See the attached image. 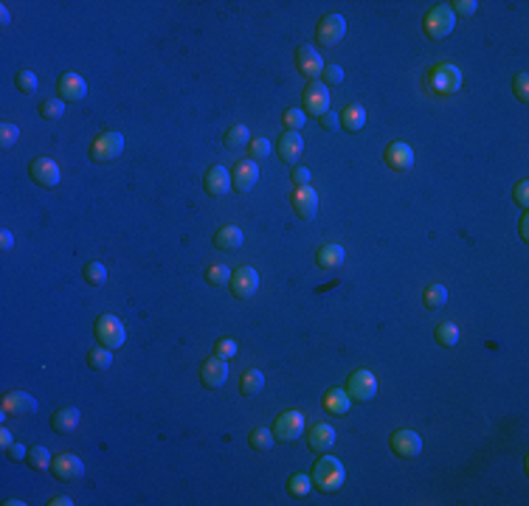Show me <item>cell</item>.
Segmentation results:
<instances>
[{"label": "cell", "instance_id": "cell-1", "mask_svg": "<svg viewBox=\"0 0 529 506\" xmlns=\"http://www.w3.org/2000/svg\"><path fill=\"white\" fill-rule=\"evenodd\" d=\"M313 487L315 490H321V492H338L341 487H344V479H346V470H344V464L335 459V456H321L318 461H315V467H313Z\"/></svg>", "mask_w": 529, "mask_h": 506}, {"label": "cell", "instance_id": "cell-2", "mask_svg": "<svg viewBox=\"0 0 529 506\" xmlns=\"http://www.w3.org/2000/svg\"><path fill=\"white\" fill-rule=\"evenodd\" d=\"M425 87L434 96H453L462 87V71L451 62H439L425 73Z\"/></svg>", "mask_w": 529, "mask_h": 506}, {"label": "cell", "instance_id": "cell-3", "mask_svg": "<svg viewBox=\"0 0 529 506\" xmlns=\"http://www.w3.org/2000/svg\"><path fill=\"white\" fill-rule=\"evenodd\" d=\"M423 25H425V34L431 40H445V37H451V32L456 28V14L451 12L448 3H436L434 9H428Z\"/></svg>", "mask_w": 529, "mask_h": 506}, {"label": "cell", "instance_id": "cell-4", "mask_svg": "<svg viewBox=\"0 0 529 506\" xmlns=\"http://www.w3.org/2000/svg\"><path fill=\"white\" fill-rule=\"evenodd\" d=\"M96 341L107 349H122L124 341H127V330H124V323L115 318V315H99L96 318Z\"/></svg>", "mask_w": 529, "mask_h": 506}, {"label": "cell", "instance_id": "cell-5", "mask_svg": "<svg viewBox=\"0 0 529 506\" xmlns=\"http://www.w3.org/2000/svg\"><path fill=\"white\" fill-rule=\"evenodd\" d=\"M377 377L369 371V369H358V371H352L349 380H346V394L355 400V402H369L377 397Z\"/></svg>", "mask_w": 529, "mask_h": 506}, {"label": "cell", "instance_id": "cell-6", "mask_svg": "<svg viewBox=\"0 0 529 506\" xmlns=\"http://www.w3.org/2000/svg\"><path fill=\"white\" fill-rule=\"evenodd\" d=\"M124 152V135L122 133H102L91 143V161L93 163H110Z\"/></svg>", "mask_w": 529, "mask_h": 506}, {"label": "cell", "instance_id": "cell-7", "mask_svg": "<svg viewBox=\"0 0 529 506\" xmlns=\"http://www.w3.org/2000/svg\"><path fill=\"white\" fill-rule=\"evenodd\" d=\"M344 34H346V20L341 17V14H324L318 20V25H315V40H318V45L321 48H333V45H338L341 40H344Z\"/></svg>", "mask_w": 529, "mask_h": 506}, {"label": "cell", "instance_id": "cell-8", "mask_svg": "<svg viewBox=\"0 0 529 506\" xmlns=\"http://www.w3.org/2000/svg\"><path fill=\"white\" fill-rule=\"evenodd\" d=\"M271 430H273V436L279 441H296L304 433V416H302V411H296V408L282 411L276 416V422H273Z\"/></svg>", "mask_w": 529, "mask_h": 506}, {"label": "cell", "instance_id": "cell-9", "mask_svg": "<svg viewBox=\"0 0 529 506\" xmlns=\"http://www.w3.org/2000/svg\"><path fill=\"white\" fill-rule=\"evenodd\" d=\"M302 102H304V113L307 115H313V118H318V115H324L327 110H330V87L324 84V82H307V87H304V93H302Z\"/></svg>", "mask_w": 529, "mask_h": 506}, {"label": "cell", "instance_id": "cell-10", "mask_svg": "<svg viewBox=\"0 0 529 506\" xmlns=\"http://www.w3.org/2000/svg\"><path fill=\"white\" fill-rule=\"evenodd\" d=\"M228 287H231V295L234 299H251V295L256 292V287H259V273L254 271L251 264H243V267H237V271L231 273V281H228Z\"/></svg>", "mask_w": 529, "mask_h": 506}, {"label": "cell", "instance_id": "cell-11", "mask_svg": "<svg viewBox=\"0 0 529 506\" xmlns=\"http://www.w3.org/2000/svg\"><path fill=\"white\" fill-rule=\"evenodd\" d=\"M51 472L56 481H79L85 475V464L74 453H56L51 461Z\"/></svg>", "mask_w": 529, "mask_h": 506}, {"label": "cell", "instance_id": "cell-12", "mask_svg": "<svg viewBox=\"0 0 529 506\" xmlns=\"http://www.w3.org/2000/svg\"><path fill=\"white\" fill-rule=\"evenodd\" d=\"M28 174H32V181L40 183L43 189H54V186H60V166H56V161L51 158H34L32 166H28Z\"/></svg>", "mask_w": 529, "mask_h": 506}, {"label": "cell", "instance_id": "cell-13", "mask_svg": "<svg viewBox=\"0 0 529 506\" xmlns=\"http://www.w3.org/2000/svg\"><path fill=\"white\" fill-rule=\"evenodd\" d=\"M259 181V163L256 161H240L231 172V189L240 192V194H248Z\"/></svg>", "mask_w": 529, "mask_h": 506}, {"label": "cell", "instance_id": "cell-14", "mask_svg": "<svg viewBox=\"0 0 529 506\" xmlns=\"http://www.w3.org/2000/svg\"><path fill=\"white\" fill-rule=\"evenodd\" d=\"M389 444L400 459H414V456L423 453V436L414 433V430H394Z\"/></svg>", "mask_w": 529, "mask_h": 506}, {"label": "cell", "instance_id": "cell-15", "mask_svg": "<svg viewBox=\"0 0 529 506\" xmlns=\"http://www.w3.org/2000/svg\"><path fill=\"white\" fill-rule=\"evenodd\" d=\"M383 161L394 172H408L411 166H414V150H411L405 141H392L386 146V152H383Z\"/></svg>", "mask_w": 529, "mask_h": 506}, {"label": "cell", "instance_id": "cell-16", "mask_svg": "<svg viewBox=\"0 0 529 506\" xmlns=\"http://www.w3.org/2000/svg\"><path fill=\"white\" fill-rule=\"evenodd\" d=\"M290 205L296 208V214L302 220H313L315 211H318V194L313 186H299V189H293L290 194Z\"/></svg>", "mask_w": 529, "mask_h": 506}, {"label": "cell", "instance_id": "cell-17", "mask_svg": "<svg viewBox=\"0 0 529 506\" xmlns=\"http://www.w3.org/2000/svg\"><path fill=\"white\" fill-rule=\"evenodd\" d=\"M56 93L63 102H82L87 96V82L79 73H63L56 79Z\"/></svg>", "mask_w": 529, "mask_h": 506}, {"label": "cell", "instance_id": "cell-18", "mask_svg": "<svg viewBox=\"0 0 529 506\" xmlns=\"http://www.w3.org/2000/svg\"><path fill=\"white\" fill-rule=\"evenodd\" d=\"M200 380H203V385L205 389H220V385H225V380H228V366H225V360H220V357L214 354V357H209V360H203V366H200Z\"/></svg>", "mask_w": 529, "mask_h": 506}, {"label": "cell", "instance_id": "cell-19", "mask_svg": "<svg viewBox=\"0 0 529 506\" xmlns=\"http://www.w3.org/2000/svg\"><path fill=\"white\" fill-rule=\"evenodd\" d=\"M296 68L302 76H307L310 82H315L321 73H324V59L318 56V51H313L310 45H302L296 51Z\"/></svg>", "mask_w": 529, "mask_h": 506}, {"label": "cell", "instance_id": "cell-20", "mask_svg": "<svg viewBox=\"0 0 529 506\" xmlns=\"http://www.w3.org/2000/svg\"><path fill=\"white\" fill-rule=\"evenodd\" d=\"M203 189L205 194H212V197H225L231 192V172L225 166H212L209 172H205L203 177Z\"/></svg>", "mask_w": 529, "mask_h": 506}, {"label": "cell", "instance_id": "cell-21", "mask_svg": "<svg viewBox=\"0 0 529 506\" xmlns=\"http://www.w3.org/2000/svg\"><path fill=\"white\" fill-rule=\"evenodd\" d=\"M307 444H310L313 453H330L333 444H335V428L327 422H315L307 433Z\"/></svg>", "mask_w": 529, "mask_h": 506}, {"label": "cell", "instance_id": "cell-22", "mask_svg": "<svg viewBox=\"0 0 529 506\" xmlns=\"http://www.w3.org/2000/svg\"><path fill=\"white\" fill-rule=\"evenodd\" d=\"M302 150H304V138H302L299 133L284 130L282 138H279V143H276V152H279L282 163H296L299 155H302Z\"/></svg>", "mask_w": 529, "mask_h": 506}, {"label": "cell", "instance_id": "cell-23", "mask_svg": "<svg viewBox=\"0 0 529 506\" xmlns=\"http://www.w3.org/2000/svg\"><path fill=\"white\" fill-rule=\"evenodd\" d=\"M3 416H17V413H34L37 411V400L25 391H9L3 397Z\"/></svg>", "mask_w": 529, "mask_h": 506}, {"label": "cell", "instance_id": "cell-24", "mask_svg": "<svg viewBox=\"0 0 529 506\" xmlns=\"http://www.w3.org/2000/svg\"><path fill=\"white\" fill-rule=\"evenodd\" d=\"M346 259V251L338 245V242H327V245H321L315 251V264L321 267V271H335V267H341Z\"/></svg>", "mask_w": 529, "mask_h": 506}, {"label": "cell", "instance_id": "cell-25", "mask_svg": "<svg viewBox=\"0 0 529 506\" xmlns=\"http://www.w3.org/2000/svg\"><path fill=\"white\" fill-rule=\"evenodd\" d=\"M214 248H220V251H240L243 248V242H245V233H243V228H237V225H223L217 233H214Z\"/></svg>", "mask_w": 529, "mask_h": 506}, {"label": "cell", "instance_id": "cell-26", "mask_svg": "<svg viewBox=\"0 0 529 506\" xmlns=\"http://www.w3.org/2000/svg\"><path fill=\"white\" fill-rule=\"evenodd\" d=\"M338 118H341V127H344L346 133H361V130L366 127V110H363V104H358V102H349Z\"/></svg>", "mask_w": 529, "mask_h": 506}, {"label": "cell", "instance_id": "cell-27", "mask_svg": "<svg viewBox=\"0 0 529 506\" xmlns=\"http://www.w3.org/2000/svg\"><path fill=\"white\" fill-rule=\"evenodd\" d=\"M79 425V408L74 405H65V408H56L54 416H51V428L56 433H74Z\"/></svg>", "mask_w": 529, "mask_h": 506}, {"label": "cell", "instance_id": "cell-28", "mask_svg": "<svg viewBox=\"0 0 529 506\" xmlns=\"http://www.w3.org/2000/svg\"><path fill=\"white\" fill-rule=\"evenodd\" d=\"M352 408V397L344 391V389H330L324 394V411L333 413V416H346Z\"/></svg>", "mask_w": 529, "mask_h": 506}, {"label": "cell", "instance_id": "cell-29", "mask_svg": "<svg viewBox=\"0 0 529 506\" xmlns=\"http://www.w3.org/2000/svg\"><path fill=\"white\" fill-rule=\"evenodd\" d=\"M264 389V374L259 369H245L240 377V394L243 397H254Z\"/></svg>", "mask_w": 529, "mask_h": 506}, {"label": "cell", "instance_id": "cell-30", "mask_svg": "<svg viewBox=\"0 0 529 506\" xmlns=\"http://www.w3.org/2000/svg\"><path fill=\"white\" fill-rule=\"evenodd\" d=\"M87 366H91L93 371H107L113 366V349L91 346V349H87Z\"/></svg>", "mask_w": 529, "mask_h": 506}, {"label": "cell", "instance_id": "cell-31", "mask_svg": "<svg viewBox=\"0 0 529 506\" xmlns=\"http://www.w3.org/2000/svg\"><path fill=\"white\" fill-rule=\"evenodd\" d=\"M423 304L428 310H439L448 304V287L445 284H428L425 292H423Z\"/></svg>", "mask_w": 529, "mask_h": 506}, {"label": "cell", "instance_id": "cell-32", "mask_svg": "<svg viewBox=\"0 0 529 506\" xmlns=\"http://www.w3.org/2000/svg\"><path fill=\"white\" fill-rule=\"evenodd\" d=\"M434 338H436V343H439V346H445V349H453V346L459 343V326H456L453 321H442V323L436 326Z\"/></svg>", "mask_w": 529, "mask_h": 506}, {"label": "cell", "instance_id": "cell-33", "mask_svg": "<svg viewBox=\"0 0 529 506\" xmlns=\"http://www.w3.org/2000/svg\"><path fill=\"white\" fill-rule=\"evenodd\" d=\"M273 444H276V436H273L271 428H256V430H251V448H254L256 453H271Z\"/></svg>", "mask_w": 529, "mask_h": 506}, {"label": "cell", "instance_id": "cell-34", "mask_svg": "<svg viewBox=\"0 0 529 506\" xmlns=\"http://www.w3.org/2000/svg\"><path fill=\"white\" fill-rule=\"evenodd\" d=\"M310 490H313V479L307 472H296L287 479V492L293 498H304V495H310Z\"/></svg>", "mask_w": 529, "mask_h": 506}, {"label": "cell", "instance_id": "cell-35", "mask_svg": "<svg viewBox=\"0 0 529 506\" xmlns=\"http://www.w3.org/2000/svg\"><path fill=\"white\" fill-rule=\"evenodd\" d=\"M82 276H85V281L91 287H102V284H107V267L102 262H87Z\"/></svg>", "mask_w": 529, "mask_h": 506}, {"label": "cell", "instance_id": "cell-36", "mask_svg": "<svg viewBox=\"0 0 529 506\" xmlns=\"http://www.w3.org/2000/svg\"><path fill=\"white\" fill-rule=\"evenodd\" d=\"M223 143L228 146V150H237V146H245V143H251V133H248V127H245V124H234V127L225 133Z\"/></svg>", "mask_w": 529, "mask_h": 506}, {"label": "cell", "instance_id": "cell-37", "mask_svg": "<svg viewBox=\"0 0 529 506\" xmlns=\"http://www.w3.org/2000/svg\"><path fill=\"white\" fill-rule=\"evenodd\" d=\"M304 122H307V113H304L302 107H290V110H284V115H282V124H284V130H290V133H299V130L304 127Z\"/></svg>", "mask_w": 529, "mask_h": 506}, {"label": "cell", "instance_id": "cell-38", "mask_svg": "<svg viewBox=\"0 0 529 506\" xmlns=\"http://www.w3.org/2000/svg\"><path fill=\"white\" fill-rule=\"evenodd\" d=\"M25 461L32 464V470H48V467H51V461H54V456H51V453L43 448V444H37V448H32V450H28Z\"/></svg>", "mask_w": 529, "mask_h": 506}, {"label": "cell", "instance_id": "cell-39", "mask_svg": "<svg viewBox=\"0 0 529 506\" xmlns=\"http://www.w3.org/2000/svg\"><path fill=\"white\" fill-rule=\"evenodd\" d=\"M14 84H17V91L23 96H34L37 93V73L34 71H20L14 76Z\"/></svg>", "mask_w": 529, "mask_h": 506}, {"label": "cell", "instance_id": "cell-40", "mask_svg": "<svg viewBox=\"0 0 529 506\" xmlns=\"http://www.w3.org/2000/svg\"><path fill=\"white\" fill-rule=\"evenodd\" d=\"M65 113V102L63 99H45L40 102V115L45 118V122H56V118H63Z\"/></svg>", "mask_w": 529, "mask_h": 506}, {"label": "cell", "instance_id": "cell-41", "mask_svg": "<svg viewBox=\"0 0 529 506\" xmlns=\"http://www.w3.org/2000/svg\"><path fill=\"white\" fill-rule=\"evenodd\" d=\"M271 150H273V146H271L268 138H254V141L248 143V155H251V161H264V158L271 155Z\"/></svg>", "mask_w": 529, "mask_h": 506}, {"label": "cell", "instance_id": "cell-42", "mask_svg": "<svg viewBox=\"0 0 529 506\" xmlns=\"http://www.w3.org/2000/svg\"><path fill=\"white\" fill-rule=\"evenodd\" d=\"M205 281L209 284H214V287H220V284H228L231 281V271L225 264H212L209 271H205Z\"/></svg>", "mask_w": 529, "mask_h": 506}, {"label": "cell", "instance_id": "cell-43", "mask_svg": "<svg viewBox=\"0 0 529 506\" xmlns=\"http://www.w3.org/2000/svg\"><path fill=\"white\" fill-rule=\"evenodd\" d=\"M214 354L220 357V360H231V357L237 354V341H234V338H220L214 343Z\"/></svg>", "mask_w": 529, "mask_h": 506}, {"label": "cell", "instance_id": "cell-44", "mask_svg": "<svg viewBox=\"0 0 529 506\" xmlns=\"http://www.w3.org/2000/svg\"><path fill=\"white\" fill-rule=\"evenodd\" d=\"M513 93H515V99H518L521 104L529 102V76H526V73H518V76L513 79Z\"/></svg>", "mask_w": 529, "mask_h": 506}, {"label": "cell", "instance_id": "cell-45", "mask_svg": "<svg viewBox=\"0 0 529 506\" xmlns=\"http://www.w3.org/2000/svg\"><path fill=\"white\" fill-rule=\"evenodd\" d=\"M17 141H20V127H17V124H9V122L0 124V143H3V146H14Z\"/></svg>", "mask_w": 529, "mask_h": 506}, {"label": "cell", "instance_id": "cell-46", "mask_svg": "<svg viewBox=\"0 0 529 506\" xmlns=\"http://www.w3.org/2000/svg\"><path fill=\"white\" fill-rule=\"evenodd\" d=\"M290 181H293V186H310L313 183V174H310V169L307 166H293L290 169Z\"/></svg>", "mask_w": 529, "mask_h": 506}, {"label": "cell", "instance_id": "cell-47", "mask_svg": "<svg viewBox=\"0 0 529 506\" xmlns=\"http://www.w3.org/2000/svg\"><path fill=\"white\" fill-rule=\"evenodd\" d=\"M448 6H451V12H453V14H464V17L476 14V9H479L476 0H456V3H448Z\"/></svg>", "mask_w": 529, "mask_h": 506}, {"label": "cell", "instance_id": "cell-48", "mask_svg": "<svg viewBox=\"0 0 529 506\" xmlns=\"http://www.w3.org/2000/svg\"><path fill=\"white\" fill-rule=\"evenodd\" d=\"M324 84L330 87V84H341L344 82V68L341 65H324Z\"/></svg>", "mask_w": 529, "mask_h": 506}, {"label": "cell", "instance_id": "cell-49", "mask_svg": "<svg viewBox=\"0 0 529 506\" xmlns=\"http://www.w3.org/2000/svg\"><path fill=\"white\" fill-rule=\"evenodd\" d=\"M515 203L518 208H529V181H521L515 186Z\"/></svg>", "mask_w": 529, "mask_h": 506}, {"label": "cell", "instance_id": "cell-50", "mask_svg": "<svg viewBox=\"0 0 529 506\" xmlns=\"http://www.w3.org/2000/svg\"><path fill=\"white\" fill-rule=\"evenodd\" d=\"M318 122H321V127H324V130H338L341 127V118L333 110H327L324 115H318Z\"/></svg>", "mask_w": 529, "mask_h": 506}, {"label": "cell", "instance_id": "cell-51", "mask_svg": "<svg viewBox=\"0 0 529 506\" xmlns=\"http://www.w3.org/2000/svg\"><path fill=\"white\" fill-rule=\"evenodd\" d=\"M6 456H9L12 461H23V459L28 456V450H25V444H20V441H14V444H12V448L6 450Z\"/></svg>", "mask_w": 529, "mask_h": 506}, {"label": "cell", "instance_id": "cell-52", "mask_svg": "<svg viewBox=\"0 0 529 506\" xmlns=\"http://www.w3.org/2000/svg\"><path fill=\"white\" fill-rule=\"evenodd\" d=\"M0 248H3V251H12L14 248V236H12V231H0Z\"/></svg>", "mask_w": 529, "mask_h": 506}, {"label": "cell", "instance_id": "cell-53", "mask_svg": "<svg viewBox=\"0 0 529 506\" xmlns=\"http://www.w3.org/2000/svg\"><path fill=\"white\" fill-rule=\"evenodd\" d=\"M12 444H14V439H12V433L3 428V430H0V448H3V450H9Z\"/></svg>", "mask_w": 529, "mask_h": 506}, {"label": "cell", "instance_id": "cell-54", "mask_svg": "<svg viewBox=\"0 0 529 506\" xmlns=\"http://www.w3.org/2000/svg\"><path fill=\"white\" fill-rule=\"evenodd\" d=\"M521 240H524V242L529 240V214L521 217Z\"/></svg>", "mask_w": 529, "mask_h": 506}, {"label": "cell", "instance_id": "cell-55", "mask_svg": "<svg viewBox=\"0 0 529 506\" xmlns=\"http://www.w3.org/2000/svg\"><path fill=\"white\" fill-rule=\"evenodd\" d=\"M48 503H51V506H71L74 501H71V498H65V495H56V498H51Z\"/></svg>", "mask_w": 529, "mask_h": 506}, {"label": "cell", "instance_id": "cell-56", "mask_svg": "<svg viewBox=\"0 0 529 506\" xmlns=\"http://www.w3.org/2000/svg\"><path fill=\"white\" fill-rule=\"evenodd\" d=\"M0 20H3V25H9V23H12V17H9V9H6V6L0 9Z\"/></svg>", "mask_w": 529, "mask_h": 506}, {"label": "cell", "instance_id": "cell-57", "mask_svg": "<svg viewBox=\"0 0 529 506\" xmlns=\"http://www.w3.org/2000/svg\"><path fill=\"white\" fill-rule=\"evenodd\" d=\"M25 501H20V498H12V501H6V506H23Z\"/></svg>", "mask_w": 529, "mask_h": 506}]
</instances>
